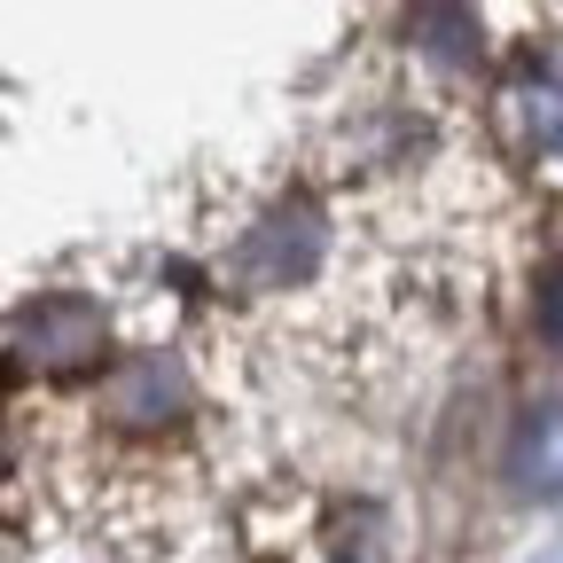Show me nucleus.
<instances>
[{
  "mask_svg": "<svg viewBox=\"0 0 563 563\" xmlns=\"http://www.w3.org/2000/svg\"><path fill=\"white\" fill-rule=\"evenodd\" d=\"M509 477L525 493H563V407H532L509 439Z\"/></svg>",
  "mask_w": 563,
  "mask_h": 563,
  "instance_id": "f257e3e1",
  "label": "nucleus"
},
{
  "mask_svg": "<svg viewBox=\"0 0 563 563\" xmlns=\"http://www.w3.org/2000/svg\"><path fill=\"white\" fill-rule=\"evenodd\" d=\"M540 336L563 344V266L548 274V290H540Z\"/></svg>",
  "mask_w": 563,
  "mask_h": 563,
  "instance_id": "7ed1b4c3",
  "label": "nucleus"
},
{
  "mask_svg": "<svg viewBox=\"0 0 563 563\" xmlns=\"http://www.w3.org/2000/svg\"><path fill=\"white\" fill-rule=\"evenodd\" d=\"M509 118L525 125V157H548V173H563V79H540L532 95H517Z\"/></svg>",
  "mask_w": 563,
  "mask_h": 563,
  "instance_id": "f03ea898",
  "label": "nucleus"
}]
</instances>
